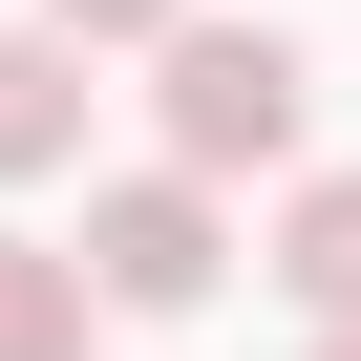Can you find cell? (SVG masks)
<instances>
[{"mask_svg":"<svg viewBox=\"0 0 361 361\" xmlns=\"http://www.w3.org/2000/svg\"><path fill=\"white\" fill-rule=\"evenodd\" d=\"M276 298L298 319H361V170H319V192L276 213Z\"/></svg>","mask_w":361,"mask_h":361,"instance_id":"5","label":"cell"},{"mask_svg":"<svg viewBox=\"0 0 361 361\" xmlns=\"http://www.w3.org/2000/svg\"><path fill=\"white\" fill-rule=\"evenodd\" d=\"M64 149H85V43L64 22H0V192H43Z\"/></svg>","mask_w":361,"mask_h":361,"instance_id":"3","label":"cell"},{"mask_svg":"<svg viewBox=\"0 0 361 361\" xmlns=\"http://www.w3.org/2000/svg\"><path fill=\"white\" fill-rule=\"evenodd\" d=\"M85 319H106L85 234H0V361H85Z\"/></svg>","mask_w":361,"mask_h":361,"instance_id":"4","label":"cell"},{"mask_svg":"<svg viewBox=\"0 0 361 361\" xmlns=\"http://www.w3.org/2000/svg\"><path fill=\"white\" fill-rule=\"evenodd\" d=\"M149 106H170V170H213V192H234V170L298 149L319 64H298L276 22H170V43H149Z\"/></svg>","mask_w":361,"mask_h":361,"instance_id":"1","label":"cell"},{"mask_svg":"<svg viewBox=\"0 0 361 361\" xmlns=\"http://www.w3.org/2000/svg\"><path fill=\"white\" fill-rule=\"evenodd\" d=\"M43 22H64V43H170L192 0H43Z\"/></svg>","mask_w":361,"mask_h":361,"instance_id":"6","label":"cell"},{"mask_svg":"<svg viewBox=\"0 0 361 361\" xmlns=\"http://www.w3.org/2000/svg\"><path fill=\"white\" fill-rule=\"evenodd\" d=\"M85 276H106V319H192V298L234 276L213 170H128V192H85Z\"/></svg>","mask_w":361,"mask_h":361,"instance_id":"2","label":"cell"},{"mask_svg":"<svg viewBox=\"0 0 361 361\" xmlns=\"http://www.w3.org/2000/svg\"><path fill=\"white\" fill-rule=\"evenodd\" d=\"M319 361H361V319H319Z\"/></svg>","mask_w":361,"mask_h":361,"instance_id":"7","label":"cell"}]
</instances>
